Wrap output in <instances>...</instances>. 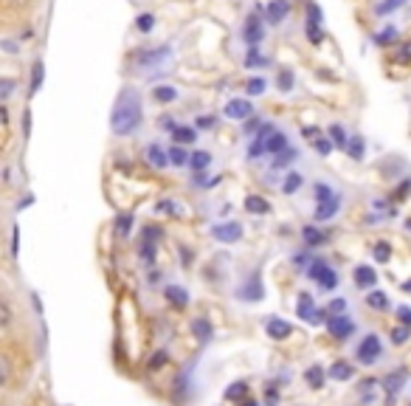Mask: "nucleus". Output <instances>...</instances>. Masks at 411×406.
<instances>
[{
    "label": "nucleus",
    "mask_w": 411,
    "mask_h": 406,
    "mask_svg": "<svg viewBox=\"0 0 411 406\" xmlns=\"http://www.w3.org/2000/svg\"><path fill=\"white\" fill-rule=\"evenodd\" d=\"M279 91H285V93L293 91V74L290 71H282L279 74Z\"/></svg>",
    "instance_id": "e433bc0d"
},
{
    "label": "nucleus",
    "mask_w": 411,
    "mask_h": 406,
    "mask_svg": "<svg viewBox=\"0 0 411 406\" xmlns=\"http://www.w3.org/2000/svg\"><path fill=\"white\" fill-rule=\"evenodd\" d=\"M40 85H42V62H34V68H31V93H37Z\"/></svg>",
    "instance_id": "2f4dec72"
},
{
    "label": "nucleus",
    "mask_w": 411,
    "mask_h": 406,
    "mask_svg": "<svg viewBox=\"0 0 411 406\" xmlns=\"http://www.w3.org/2000/svg\"><path fill=\"white\" fill-rule=\"evenodd\" d=\"M197 139V133L192 127H175V142L178 144H192Z\"/></svg>",
    "instance_id": "bb28decb"
},
{
    "label": "nucleus",
    "mask_w": 411,
    "mask_h": 406,
    "mask_svg": "<svg viewBox=\"0 0 411 406\" xmlns=\"http://www.w3.org/2000/svg\"><path fill=\"white\" fill-rule=\"evenodd\" d=\"M397 316H400V322H403L405 327H411V308L400 305V308H397Z\"/></svg>",
    "instance_id": "09e8293b"
},
{
    "label": "nucleus",
    "mask_w": 411,
    "mask_h": 406,
    "mask_svg": "<svg viewBox=\"0 0 411 406\" xmlns=\"http://www.w3.org/2000/svg\"><path fill=\"white\" fill-rule=\"evenodd\" d=\"M290 12V3H288V0H270V3H267V23L270 26H279L282 20H285V15Z\"/></svg>",
    "instance_id": "0eeeda50"
},
{
    "label": "nucleus",
    "mask_w": 411,
    "mask_h": 406,
    "mask_svg": "<svg viewBox=\"0 0 411 406\" xmlns=\"http://www.w3.org/2000/svg\"><path fill=\"white\" fill-rule=\"evenodd\" d=\"M400 6H403V0H386V3H380V6H378V12H380V15H389V12L400 9Z\"/></svg>",
    "instance_id": "a19ab883"
},
{
    "label": "nucleus",
    "mask_w": 411,
    "mask_h": 406,
    "mask_svg": "<svg viewBox=\"0 0 411 406\" xmlns=\"http://www.w3.org/2000/svg\"><path fill=\"white\" fill-rule=\"evenodd\" d=\"M408 333H411V327H394L391 330V342L400 347V345H405L408 342Z\"/></svg>",
    "instance_id": "72a5a7b5"
},
{
    "label": "nucleus",
    "mask_w": 411,
    "mask_h": 406,
    "mask_svg": "<svg viewBox=\"0 0 411 406\" xmlns=\"http://www.w3.org/2000/svg\"><path fill=\"white\" fill-rule=\"evenodd\" d=\"M164 364H166V353H155L153 361H150V370H158V367H164Z\"/></svg>",
    "instance_id": "3c124183"
},
{
    "label": "nucleus",
    "mask_w": 411,
    "mask_h": 406,
    "mask_svg": "<svg viewBox=\"0 0 411 406\" xmlns=\"http://www.w3.org/2000/svg\"><path fill=\"white\" fill-rule=\"evenodd\" d=\"M307 277L310 280H316L321 288H327V291H332L335 285H338V277H335V271H329L327 268V262H321V260H316V262H310V271H307Z\"/></svg>",
    "instance_id": "f03ea898"
},
{
    "label": "nucleus",
    "mask_w": 411,
    "mask_h": 406,
    "mask_svg": "<svg viewBox=\"0 0 411 406\" xmlns=\"http://www.w3.org/2000/svg\"><path fill=\"white\" fill-rule=\"evenodd\" d=\"M304 139H310V142L321 139V130H318V127H304Z\"/></svg>",
    "instance_id": "603ef678"
},
{
    "label": "nucleus",
    "mask_w": 411,
    "mask_h": 406,
    "mask_svg": "<svg viewBox=\"0 0 411 406\" xmlns=\"http://www.w3.org/2000/svg\"><path fill=\"white\" fill-rule=\"evenodd\" d=\"M192 333H194L197 342L206 345V342H212V333H215V330H212V322H209V319H194V322H192Z\"/></svg>",
    "instance_id": "ddd939ff"
},
{
    "label": "nucleus",
    "mask_w": 411,
    "mask_h": 406,
    "mask_svg": "<svg viewBox=\"0 0 411 406\" xmlns=\"http://www.w3.org/2000/svg\"><path fill=\"white\" fill-rule=\"evenodd\" d=\"M245 65H265V57H259V54H256V45H254V48H248Z\"/></svg>",
    "instance_id": "79ce46f5"
},
{
    "label": "nucleus",
    "mask_w": 411,
    "mask_h": 406,
    "mask_svg": "<svg viewBox=\"0 0 411 406\" xmlns=\"http://www.w3.org/2000/svg\"><path fill=\"white\" fill-rule=\"evenodd\" d=\"M15 93V82L12 80H0V99H9Z\"/></svg>",
    "instance_id": "58836bf2"
},
{
    "label": "nucleus",
    "mask_w": 411,
    "mask_h": 406,
    "mask_svg": "<svg viewBox=\"0 0 411 406\" xmlns=\"http://www.w3.org/2000/svg\"><path fill=\"white\" fill-rule=\"evenodd\" d=\"M242 34H245V43L254 48V45L262 40V34H265V31H262V23H259L256 17H248V20H245V29H242Z\"/></svg>",
    "instance_id": "f8f14e48"
},
{
    "label": "nucleus",
    "mask_w": 411,
    "mask_h": 406,
    "mask_svg": "<svg viewBox=\"0 0 411 406\" xmlns=\"http://www.w3.org/2000/svg\"><path fill=\"white\" fill-rule=\"evenodd\" d=\"M307 15H310V23H307V26H318V23H321V12H318V6H316V3H310V6H307Z\"/></svg>",
    "instance_id": "a18cd8bd"
},
{
    "label": "nucleus",
    "mask_w": 411,
    "mask_h": 406,
    "mask_svg": "<svg viewBox=\"0 0 411 406\" xmlns=\"http://www.w3.org/2000/svg\"><path fill=\"white\" fill-rule=\"evenodd\" d=\"M273 133H277V130H273L270 124H262V127H259L256 139H254V144H251V150H248V156H251V158H256V156H262V153H265V147H267V139H270Z\"/></svg>",
    "instance_id": "6e6552de"
},
{
    "label": "nucleus",
    "mask_w": 411,
    "mask_h": 406,
    "mask_svg": "<svg viewBox=\"0 0 411 406\" xmlns=\"http://www.w3.org/2000/svg\"><path fill=\"white\" fill-rule=\"evenodd\" d=\"M209 164H212V156H209V153H206V150L194 153V156H192V161H189V167H192V170H197V172H200V170H206V167H209Z\"/></svg>",
    "instance_id": "a878e982"
},
{
    "label": "nucleus",
    "mask_w": 411,
    "mask_h": 406,
    "mask_svg": "<svg viewBox=\"0 0 411 406\" xmlns=\"http://www.w3.org/2000/svg\"><path fill=\"white\" fill-rule=\"evenodd\" d=\"M327 330L335 336V338H350L352 336V322L347 319V316H329L327 319Z\"/></svg>",
    "instance_id": "423d86ee"
},
{
    "label": "nucleus",
    "mask_w": 411,
    "mask_h": 406,
    "mask_svg": "<svg viewBox=\"0 0 411 406\" xmlns=\"http://www.w3.org/2000/svg\"><path fill=\"white\" fill-rule=\"evenodd\" d=\"M9 3H15V6H20V3H26V0H9Z\"/></svg>",
    "instance_id": "bf43d9fd"
},
{
    "label": "nucleus",
    "mask_w": 411,
    "mask_h": 406,
    "mask_svg": "<svg viewBox=\"0 0 411 406\" xmlns=\"http://www.w3.org/2000/svg\"><path fill=\"white\" fill-rule=\"evenodd\" d=\"M403 291H405V294H411V280H408V283H403Z\"/></svg>",
    "instance_id": "13d9d810"
},
{
    "label": "nucleus",
    "mask_w": 411,
    "mask_h": 406,
    "mask_svg": "<svg viewBox=\"0 0 411 406\" xmlns=\"http://www.w3.org/2000/svg\"><path fill=\"white\" fill-rule=\"evenodd\" d=\"M296 158H299V150H290V147H288L285 153H279V156H277V161H273V167H288V164H293Z\"/></svg>",
    "instance_id": "c756f323"
},
{
    "label": "nucleus",
    "mask_w": 411,
    "mask_h": 406,
    "mask_svg": "<svg viewBox=\"0 0 411 406\" xmlns=\"http://www.w3.org/2000/svg\"><path fill=\"white\" fill-rule=\"evenodd\" d=\"M338 209H341V197L338 195L329 197V200H321L316 206V220H329L332 215H338Z\"/></svg>",
    "instance_id": "1a4fd4ad"
},
{
    "label": "nucleus",
    "mask_w": 411,
    "mask_h": 406,
    "mask_svg": "<svg viewBox=\"0 0 411 406\" xmlns=\"http://www.w3.org/2000/svg\"><path fill=\"white\" fill-rule=\"evenodd\" d=\"M0 322H3V324H9V322H12V308H9V302L0 305Z\"/></svg>",
    "instance_id": "8fccbe9b"
},
{
    "label": "nucleus",
    "mask_w": 411,
    "mask_h": 406,
    "mask_svg": "<svg viewBox=\"0 0 411 406\" xmlns=\"http://www.w3.org/2000/svg\"><path fill=\"white\" fill-rule=\"evenodd\" d=\"M316 197H318V203H321V200H329V197H335V195H332V189H329V186L318 183V186H316Z\"/></svg>",
    "instance_id": "49530a36"
},
{
    "label": "nucleus",
    "mask_w": 411,
    "mask_h": 406,
    "mask_svg": "<svg viewBox=\"0 0 411 406\" xmlns=\"http://www.w3.org/2000/svg\"><path fill=\"white\" fill-rule=\"evenodd\" d=\"M135 26H139V31H144V34H147V31H153L155 17H153V15H141L139 20H135Z\"/></svg>",
    "instance_id": "f704fd0d"
},
{
    "label": "nucleus",
    "mask_w": 411,
    "mask_h": 406,
    "mask_svg": "<svg viewBox=\"0 0 411 406\" xmlns=\"http://www.w3.org/2000/svg\"><path fill=\"white\" fill-rule=\"evenodd\" d=\"M189 161H192V156H186L183 147H172V150H169V164H175V167H186Z\"/></svg>",
    "instance_id": "cd10ccee"
},
{
    "label": "nucleus",
    "mask_w": 411,
    "mask_h": 406,
    "mask_svg": "<svg viewBox=\"0 0 411 406\" xmlns=\"http://www.w3.org/2000/svg\"><path fill=\"white\" fill-rule=\"evenodd\" d=\"M147 161L153 164V167H158V170H164L166 164H169V153H164L158 144H150L147 147Z\"/></svg>",
    "instance_id": "6ab92c4d"
},
{
    "label": "nucleus",
    "mask_w": 411,
    "mask_h": 406,
    "mask_svg": "<svg viewBox=\"0 0 411 406\" xmlns=\"http://www.w3.org/2000/svg\"><path fill=\"white\" fill-rule=\"evenodd\" d=\"M240 406H259L254 398H245V400H240Z\"/></svg>",
    "instance_id": "6e6d98bb"
},
{
    "label": "nucleus",
    "mask_w": 411,
    "mask_h": 406,
    "mask_svg": "<svg viewBox=\"0 0 411 406\" xmlns=\"http://www.w3.org/2000/svg\"><path fill=\"white\" fill-rule=\"evenodd\" d=\"M324 378H327V373H324L318 364H316V367H310V370L304 373V381H307V386H310V389H321V386H324Z\"/></svg>",
    "instance_id": "aec40b11"
},
{
    "label": "nucleus",
    "mask_w": 411,
    "mask_h": 406,
    "mask_svg": "<svg viewBox=\"0 0 411 406\" xmlns=\"http://www.w3.org/2000/svg\"><path fill=\"white\" fill-rule=\"evenodd\" d=\"M226 116L234 119V121H245V119L254 116V105H251L248 99H231V102L226 105Z\"/></svg>",
    "instance_id": "39448f33"
},
{
    "label": "nucleus",
    "mask_w": 411,
    "mask_h": 406,
    "mask_svg": "<svg viewBox=\"0 0 411 406\" xmlns=\"http://www.w3.org/2000/svg\"><path fill=\"white\" fill-rule=\"evenodd\" d=\"M380 338L378 336H366L364 342H361V347H358V359H361V364H375L378 361V356H380Z\"/></svg>",
    "instance_id": "7ed1b4c3"
},
{
    "label": "nucleus",
    "mask_w": 411,
    "mask_h": 406,
    "mask_svg": "<svg viewBox=\"0 0 411 406\" xmlns=\"http://www.w3.org/2000/svg\"><path fill=\"white\" fill-rule=\"evenodd\" d=\"M139 124H141V96L139 91H124L113 107L110 127L116 135H130Z\"/></svg>",
    "instance_id": "f257e3e1"
},
{
    "label": "nucleus",
    "mask_w": 411,
    "mask_h": 406,
    "mask_svg": "<svg viewBox=\"0 0 411 406\" xmlns=\"http://www.w3.org/2000/svg\"><path fill=\"white\" fill-rule=\"evenodd\" d=\"M302 237H304L307 248H316V246H321V243L327 240L324 232H318V229H313V226H304V229H302Z\"/></svg>",
    "instance_id": "4be33fe9"
},
{
    "label": "nucleus",
    "mask_w": 411,
    "mask_h": 406,
    "mask_svg": "<svg viewBox=\"0 0 411 406\" xmlns=\"http://www.w3.org/2000/svg\"><path fill=\"white\" fill-rule=\"evenodd\" d=\"M197 124H200V127H212V124H215V119H197Z\"/></svg>",
    "instance_id": "5fc2aeb1"
},
{
    "label": "nucleus",
    "mask_w": 411,
    "mask_h": 406,
    "mask_svg": "<svg viewBox=\"0 0 411 406\" xmlns=\"http://www.w3.org/2000/svg\"><path fill=\"white\" fill-rule=\"evenodd\" d=\"M265 403H267V406H277V403H279V389H277V386H267V389H265Z\"/></svg>",
    "instance_id": "ea45409f"
},
{
    "label": "nucleus",
    "mask_w": 411,
    "mask_h": 406,
    "mask_svg": "<svg viewBox=\"0 0 411 406\" xmlns=\"http://www.w3.org/2000/svg\"><path fill=\"white\" fill-rule=\"evenodd\" d=\"M375 283H378V271H372L369 265H358V268H355V285H361V288H375Z\"/></svg>",
    "instance_id": "9b49d317"
},
{
    "label": "nucleus",
    "mask_w": 411,
    "mask_h": 406,
    "mask_svg": "<svg viewBox=\"0 0 411 406\" xmlns=\"http://www.w3.org/2000/svg\"><path fill=\"white\" fill-rule=\"evenodd\" d=\"M212 237L215 240H220V243H237L240 237H242V226L240 223H217L215 229H212Z\"/></svg>",
    "instance_id": "20e7f679"
},
{
    "label": "nucleus",
    "mask_w": 411,
    "mask_h": 406,
    "mask_svg": "<svg viewBox=\"0 0 411 406\" xmlns=\"http://www.w3.org/2000/svg\"><path fill=\"white\" fill-rule=\"evenodd\" d=\"M391 40H394V29H386L383 34H378V43H380V45H383V43H391Z\"/></svg>",
    "instance_id": "864d4df0"
},
{
    "label": "nucleus",
    "mask_w": 411,
    "mask_h": 406,
    "mask_svg": "<svg viewBox=\"0 0 411 406\" xmlns=\"http://www.w3.org/2000/svg\"><path fill=\"white\" fill-rule=\"evenodd\" d=\"M366 302H369L372 308H378V310H386V308H389V299H386V294H380V291H372V294L366 296Z\"/></svg>",
    "instance_id": "7c9ffc66"
},
{
    "label": "nucleus",
    "mask_w": 411,
    "mask_h": 406,
    "mask_svg": "<svg viewBox=\"0 0 411 406\" xmlns=\"http://www.w3.org/2000/svg\"><path fill=\"white\" fill-rule=\"evenodd\" d=\"M164 296H166V302L175 305V308H186V305H189V294H186V288L169 285V288L164 291Z\"/></svg>",
    "instance_id": "2eb2a0df"
},
{
    "label": "nucleus",
    "mask_w": 411,
    "mask_h": 406,
    "mask_svg": "<svg viewBox=\"0 0 411 406\" xmlns=\"http://www.w3.org/2000/svg\"><path fill=\"white\" fill-rule=\"evenodd\" d=\"M316 313H318V308H316L313 296H310V294H302V296H299V316H302L304 322H310V324H313Z\"/></svg>",
    "instance_id": "dca6fc26"
},
{
    "label": "nucleus",
    "mask_w": 411,
    "mask_h": 406,
    "mask_svg": "<svg viewBox=\"0 0 411 406\" xmlns=\"http://www.w3.org/2000/svg\"><path fill=\"white\" fill-rule=\"evenodd\" d=\"M248 395H251V386L245 381H237V384H231L226 389V400H245Z\"/></svg>",
    "instance_id": "412c9836"
},
{
    "label": "nucleus",
    "mask_w": 411,
    "mask_h": 406,
    "mask_svg": "<svg viewBox=\"0 0 411 406\" xmlns=\"http://www.w3.org/2000/svg\"><path fill=\"white\" fill-rule=\"evenodd\" d=\"M364 150H366L364 139H361V135H352V139H350V147H347V153H350L355 161H361V158H364Z\"/></svg>",
    "instance_id": "393cba45"
},
{
    "label": "nucleus",
    "mask_w": 411,
    "mask_h": 406,
    "mask_svg": "<svg viewBox=\"0 0 411 406\" xmlns=\"http://www.w3.org/2000/svg\"><path fill=\"white\" fill-rule=\"evenodd\" d=\"M327 375H329L332 381H350V378L355 375V370H352L347 361H335V364L327 370Z\"/></svg>",
    "instance_id": "f3484780"
},
{
    "label": "nucleus",
    "mask_w": 411,
    "mask_h": 406,
    "mask_svg": "<svg viewBox=\"0 0 411 406\" xmlns=\"http://www.w3.org/2000/svg\"><path fill=\"white\" fill-rule=\"evenodd\" d=\"M245 212H251V215H267L270 212V203L262 195H248L245 197Z\"/></svg>",
    "instance_id": "4468645a"
},
{
    "label": "nucleus",
    "mask_w": 411,
    "mask_h": 406,
    "mask_svg": "<svg viewBox=\"0 0 411 406\" xmlns=\"http://www.w3.org/2000/svg\"><path fill=\"white\" fill-rule=\"evenodd\" d=\"M403 378H405L403 373H391V375H389V378L383 381V386H386V392H389V395H394V392L400 389V381H403Z\"/></svg>",
    "instance_id": "473e14b6"
},
{
    "label": "nucleus",
    "mask_w": 411,
    "mask_h": 406,
    "mask_svg": "<svg viewBox=\"0 0 411 406\" xmlns=\"http://www.w3.org/2000/svg\"><path fill=\"white\" fill-rule=\"evenodd\" d=\"M288 150V139H285V133H273L270 139H267V147H265V153H270V156H279V153H285Z\"/></svg>",
    "instance_id": "a211bd4d"
},
{
    "label": "nucleus",
    "mask_w": 411,
    "mask_h": 406,
    "mask_svg": "<svg viewBox=\"0 0 411 406\" xmlns=\"http://www.w3.org/2000/svg\"><path fill=\"white\" fill-rule=\"evenodd\" d=\"M302 181H304V178H302L299 172H290V175L285 178V186H282V192H285V195H293V192H299V189H302Z\"/></svg>",
    "instance_id": "c85d7f7f"
},
{
    "label": "nucleus",
    "mask_w": 411,
    "mask_h": 406,
    "mask_svg": "<svg viewBox=\"0 0 411 406\" xmlns=\"http://www.w3.org/2000/svg\"><path fill=\"white\" fill-rule=\"evenodd\" d=\"M265 330H267V336H270V338H277V342H282V338H288V336H290V330H293V327H290L285 319H270V322L265 324Z\"/></svg>",
    "instance_id": "9d476101"
},
{
    "label": "nucleus",
    "mask_w": 411,
    "mask_h": 406,
    "mask_svg": "<svg viewBox=\"0 0 411 406\" xmlns=\"http://www.w3.org/2000/svg\"><path fill=\"white\" fill-rule=\"evenodd\" d=\"M389 257H391L389 243H378V246H375V260H378V262H386Z\"/></svg>",
    "instance_id": "c9c22d12"
},
{
    "label": "nucleus",
    "mask_w": 411,
    "mask_h": 406,
    "mask_svg": "<svg viewBox=\"0 0 411 406\" xmlns=\"http://www.w3.org/2000/svg\"><path fill=\"white\" fill-rule=\"evenodd\" d=\"M130 223H132V218H130V215H118V220H116L118 234H130Z\"/></svg>",
    "instance_id": "37998d69"
},
{
    "label": "nucleus",
    "mask_w": 411,
    "mask_h": 406,
    "mask_svg": "<svg viewBox=\"0 0 411 406\" xmlns=\"http://www.w3.org/2000/svg\"><path fill=\"white\" fill-rule=\"evenodd\" d=\"M6 51H9V54H15V51H17V45H15L12 40H6Z\"/></svg>",
    "instance_id": "4d7b16f0"
},
{
    "label": "nucleus",
    "mask_w": 411,
    "mask_h": 406,
    "mask_svg": "<svg viewBox=\"0 0 411 406\" xmlns=\"http://www.w3.org/2000/svg\"><path fill=\"white\" fill-rule=\"evenodd\" d=\"M262 91H265V80H259V77L248 80V93H251V96H259Z\"/></svg>",
    "instance_id": "4c0bfd02"
},
{
    "label": "nucleus",
    "mask_w": 411,
    "mask_h": 406,
    "mask_svg": "<svg viewBox=\"0 0 411 406\" xmlns=\"http://www.w3.org/2000/svg\"><path fill=\"white\" fill-rule=\"evenodd\" d=\"M344 310H347V302H344V299H332L329 308H327V313H338V316L344 313Z\"/></svg>",
    "instance_id": "c03bdc74"
},
{
    "label": "nucleus",
    "mask_w": 411,
    "mask_h": 406,
    "mask_svg": "<svg viewBox=\"0 0 411 406\" xmlns=\"http://www.w3.org/2000/svg\"><path fill=\"white\" fill-rule=\"evenodd\" d=\"M313 144H316V150H318L321 156H329V153H332V144H329L327 139H316Z\"/></svg>",
    "instance_id": "de8ad7c7"
},
{
    "label": "nucleus",
    "mask_w": 411,
    "mask_h": 406,
    "mask_svg": "<svg viewBox=\"0 0 411 406\" xmlns=\"http://www.w3.org/2000/svg\"><path fill=\"white\" fill-rule=\"evenodd\" d=\"M153 96H155L158 102L169 105V102H175V99H178V91H175V88H169V85H158V88L153 91Z\"/></svg>",
    "instance_id": "5701e85b"
},
{
    "label": "nucleus",
    "mask_w": 411,
    "mask_h": 406,
    "mask_svg": "<svg viewBox=\"0 0 411 406\" xmlns=\"http://www.w3.org/2000/svg\"><path fill=\"white\" fill-rule=\"evenodd\" d=\"M329 139L338 147H350V139H347V133H344V127H341V124H332L329 127Z\"/></svg>",
    "instance_id": "b1692460"
}]
</instances>
